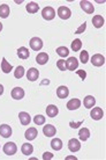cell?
Instances as JSON below:
<instances>
[{"mask_svg":"<svg viewBox=\"0 0 106 160\" xmlns=\"http://www.w3.org/2000/svg\"><path fill=\"white\" fill-rule=\"evenodd\" d=\"M58 15H59L60 19H62V20H68L69 18L71 16V9L66 6H60L58 8Z\"/></svg>","mask_w":106,"mask_h":160,"instance_id":"6da1fadb","label":"cell"},{"mask_svg":"<svg viewBox=\"0 0 106 160\" xmlns=\"http://www.w3.org/2000/svg\"><path fill=\"white\" fill-rule=\"evenodd\" d=\"M42 16H43V19H45V20H47V21L53 20L55 16V11L52 7L47 6V7H45L43 11H42Z\"/></svg>","mask_w":106,"mask_h":160,"instance_id":"7a4b0ae2","label":"cell"},{"mask_svg":"<svg viewBox=\"0 0 106 160\" xmlns=\"http://www.w3.org/2000/svg\"><path fill=\"white\" fill-rule=\"evenodd\" d=\"M29 44H30V48L34 51H39L40 49L43 48V41L40 40L39 37H32Z\"/></svg>","mask_w":106,"mask_h":160,"instance_id":"3957f363","label":"cell"},{"mask_svg":"<svg viewBox=\"0 0 106 160\" xmlns=\"http://www.w3.org/2000/svg\"><path fill=\"white\" fill-rule=\"evenodd\" d=\"M4 152L5 154H7V156H13V154H15L16 151H17V148H16L15 143H13V142H9V143H6L4 145Z\"/></svg>","mask_w":106,"mask_h":160,"instance_id":"277c9868","label":"cell"},{"mask_svg":"<svg viewBox=\"0 0 106 160\" xmlns=\"http://www.w3.org/2000/svg\"><path fill=\"white\" fill-rule=\"evenodd\" d=\"M68 148H69V151L73 153L80 151V148H81V143H80V140L76 139V138H71V139H69V142H68Z\"/></svg>","mask_w":106,"mask_h":160,"instance_id":"5b68a950","label":"cell"},{"mask_svg":"<svg viewBox=\"0 0 106 160\" xmlns=\"http://www.w3.org/2000/svg\"><path fill=\"white\" fill-rule=\"evenodd\" d=\"M80 6H81V8H82L85 13H88V14H92L94 11V5L91 4L90 1H86V0L81 1V2H80Z\"/></svg>","mask_w":106,"mask_h":160,"instance_id":"8992f818","label":"cell"},{"mask_svg":"<svg viewBox=\"0 0 106 160\" xmlns=\"http://www.w3.org/2000/svg\"><path fill=\"white\" fill-rule=\"evenodd\" d=\"M66 68L69 70V71H75L76 68H79V62L75 57H69L66 62Z\"/></svg>","mask_w":106,"mask_h":160,"instance_id":"52a82bcc","label":"cell"},{"mask_svg":"<svg viewBox=\"0 0 106 160\" xmlns=\"http://www.w3.org/2000/svg\"><path fill=\"white\" fill-rule=\"evenodd\" d=\"M0 136L4 138H8L12 136V128L8 124H1L0 125Z\"/></svg>","mask_w":106,"mask_h":160,"instance_id":"ba28073f","label":"cell"},{"mask_svg":"<svg viewBox=\"0 0 106 160\" xmlns=\"http://www.w3.org/2000/svg\"><path fill=\"white\" fill-rule=\"evenodd\" d=\"M90 116H91V118L94 121L102 120L103 116H104V112L102 110V108L96 107V108H92V110L90 112Z\"/></svg>","mask_w":106,"mask_h":160,"instance_id":"9c48e42d","label":"cell"},{"mask_svg":"<svg viewBox=\"0 0 106 160\" xmlns=\"http://www.w3.org/2000/svg\"><path fill=\"white\" fill-rule=\"evenodd\" d=\"M91 63H92L94 66H102V65L105 64V57L99 55V53L94 55L92 58H91Z\"/></svg>","mask_w":106,"mask_h":160,"instance_id":"30bf717a","label":"cell"},{"mask_svg":"<svg viewBox=\"0 0 106 160\" xmlns=\"http://www.w3.org/2000/svg\"><path fill=\"white\" fill-rule=\"evenodd\" d=\"M38 77H39V71L35 68H31L28 70L27 72V78L29 81H36V80L38 79Z\"/></svg>","mask_w":106,"mask_h":160,"instance_id":"8fae6325","label":"cell"},{"mask_svg":"<svg viewBox=\"0 0 106 160\" xmlns=\"http://www.w3.org/2000/svg\"><path fill=\"white\" fill-rule=\"evenodd\" d=\"M43 133L46 137H53L57 133V129L52 124H46L45 127H43Z\"/></svg>","mask_w":106,"mask_h":160,"instance_id":"7c38bea8","label":"cell"},{"mask_svg":"<svg viewBox=\"0 0 106 160\" xmlns=\"http://www.w3.org/2000/svg\"><path fill=\"white\" fill-rule=\"evenodd\" d=\"M12 98L14 100H21L24 98V91L21 87H15L12 89Z\"/></svg>","mask_w":106,"mask_h":160,"instance_id":"4fadbf2b","label":"cell"},{"mask_svg":"<svg viewBox=\"0 0 106 160\" xmlns=\"http://www.w3.org/2000/svg\"><path fill=\"white\" fill-rule=\"evenodd\" d=\"M81 107V101L79 99H71L67 102V108L69 109V110H76V109H79Z\"/></svg>","mask_w":106,"mask_h":160,"instance_id":"5bb4252c","label":"cell"},{"mask_svg":"<svg viewBox=\"0 0 106 160\" xmlns=\"http://www.w3.org/2000/svg\"><path fill=\"white\" fill-rule=\"evenodd\" d=\"M38 136V131L36 128H29L24 133V137L27 138L28 140H34L36 137Z\"/></svg>","mask_w":106,"mask_h":160,"instance_id":"9a60e30c","label":"cell"},{"mask_svg":"<svg viewBox=\"0 0 106 160\" xmlns=\"http://www.w3.org/2000/svg\"><path fill=\"white\" fill-rule=\"evenodd\" d=\"M57 95L60 99H66L67 96L69 95V89L66 86H59L57 89Z\"/></svg>","mask_w":106,"mask_h":160,"instance_id":"2e32d148","label":"cell"},{"mask_svg":"<svg viewBox=\"0 0 106 160\" xmlns=\"http://www.w3.org/2000/svg\"><path fill=\"white\" fill-rule=\"evenodd\" d=\"M59 112V109L54 104H50L46 107V115L48 117H55Z\"/></svg>","mask_w":106,"mask_h":160,"instance_id":"e0dca14e","label":"cell"},{"mask_svg":"<svg viewBox=\"0 0 106 160\" xmlns=\"http://www.w3.org/2000/svg\"><path fill=\"white\" fill-rule=\"evenodd\" d=\"M36 62L39 65H45L48 62V55H47L46 52H40L36 57Z\"/></svg>","mask_w":106,"mask_h":160,"instance_id":"ac0fdd59","label":"cell"},{"mask_svg":"<svg viewBox=\"0 0 106 160\" xmlns=\"http://www.w3.org/2000/svg\"><path fill=\"white\" fill-rule=\"evenodd\" d=\"M104 18L102 15H94L92 18V24H94V28H102L104 26Z\"/></svg>","mask_w":106,"mask_h":160,"instance_id":"d6986e66","label":"cell"},{"mask_svg":"<svg viewBox=\"0 0 106 160\" xmlns=\"http://www.w3.org/2000/svg\"><path fill=\"white\" fill-rule=\"evenodd\" d=\"M19 118H20V122L22 125H28V124L30 123V121H31L30 115L25 112H21L20 114H19Z\"/></svg>","mask_w":106,"mask_h":160,"instance_id":"ffe728a7","label":"cell"},{"mask_svg":"<svg viewBox=\"0 0 106 160\" xmlns=\"http://www.w3.org/2000/svg\"><path fill=\"white\" fill-rule=\"evenodd\" d=\"M17 56L21 59H28L29 56H30V52L25 47H21V48L17 49Z\"/></svg>","mask_w":106,"mask_h":160,"instance_id":"44dd1931","label":"cell"},{"mask_svg":"<svg viewBox=\"0 0 106 160\" xmlns=\"http://www.w3.org/2000/svg\"><path fill=\"white\" fill-rule=\"evenodd\" d=\"M83 104L85 108H92L94 104H96V99H94L92 95H88L84 98V101H83Z\"/></svg>","mask_w":106,"mask_h":160,"instance_id":"7402d4cb","label":"cell"},{"mask_svg":"<svg viewBox=\"0 0 106 160\" xmlns=\"http://www.w3.org/2000/svg\"><path fill=\"white\" fill-rule=\"evenodd\" d=\"M25 9H27L28 13L35 14V13L38 12V9H39V5L37 4V2H34V1H31V2H29V4L27 5Z\"/></svg>","mask_w":106,"mask_h":160,"instance_id":"603a6c76","label":"cell"},{"mask_svg":"<svg viewBox=\"0 0 106 160\" xmlns=\"http://www.w3.org/2000/svg\"><path fill=\"white\" fill-rule=\"evenodd\" d=\"M89 137H90V131H89V129L83 128V129H81V130L79 131V138H80V140H82V142H85V140L89 139Z\"/></svg>","mask_w":106,"mask_h":160,"instance_id":"cb8c5ba5","label":"cell"},{"mask_svg":"<svg viewBox=\"0 0 106 160\" xmlns=\"http://www.w3.org/2000/svg\"><path fill=\"white\" fill-rule=\"evenodd\" d=\"M21 151H22V153H23L24 156H30L34 152V146L31 144H29V143H25V144L22 145Z\"/></svg>","mask_w":106,"mask_h":160,"instance_id":"d4e9b609","label":"cell"},{"mask_svg":"<svg viewBox=\"0 0 106 160\" xmlns=\"http://www.w3.org/2000/svg\"><path fill=\"white\" fill-rule=\"evenodd\" d=\"M51 148L54 150V151H60L62 148V142L59 138H53L51 140Z\"/></svg>","mask_w":106,"mask_h":160,"instance_id":"484cf974","label":"cell"},{"mask_svg":"<svg viewBox=\"0 0 106 160\" xmlns=\"http://www.w3.org/2000/svg\"><path fill=\"white\" fill-rule=\"evenodd\" d=\"M1 70H2V72L4 73H9L13 70V66L6 60L5 57L2 58V62H1Z\"/></svg>","mask_w":106,"mask_h":160,"instance_id":"4316f807","label":"cell"},{"mask_svg":"<svg viewBox=\"0 0 106 160\" xmlns=\"http://www.w3.org/2000/svg\"><path fill=\"white\" fill-rule=\"evenodd\" d=\"M9 15V6H7L6 4L1 5L0 6V18L2 19H6Z\"/></svg>","mask_w":106,"mask_h":160,"instance_id":"83f0119b","label":"cell"},{"mask_svg":"<svg viewBox=\"0 0 106 160\" xmlns=\"http://www.w3.org/2000/svg\"><path fill=\"white\" fill-rule=\"evenodd\" d=\"M81 48H82V41L80 40V38H75L71 42V49H73V51H80Z\"/></svg>","mask_w":106,"mask_h":160,"instance_id":"f1b7e54d","label":"cell"},{"mask_svg":"<svg viewBox=\"0 0 106 160\" xmlns=\"http://www.w3.org/2000/svg\"><path fill=\"white\" fill-rule=\"evenodd\" d=\"M24 76V68L23 66H17L15 68V72H14V77L16 79H21Z\"/></svg>","mask_w":106,"mask_h":160,"instance_id":"f546056e","label":"cell"},{"mask_svg":"<svg viewBox=\"0 0 106 160\" xmlns=\"http://www.w3.org/2000/svg\"><path fill=\"white\" fill-rule=\"evenodd\" d=\"M57 53H58L60 57H67L68 53H69V50H68V48H66V47H59V48L57 49Z\"/></svg>","mask_w":106,"mask_h":160,"instance_id":"4dcf8cb0","label":"cell"},{"mask_svg":"<svg viewBox=\"0 0 106 160\" xmlns=\"http://www.w3.org/2000/svg\"><path fill=\"white\" fill-rule=\"evenodd\" d=\"M34 122H35V124H37V125H43V124L45 123V117H44L43 115H36V116L34 117Z\"/></svg>","mask_w":106,"mask_h":160,"instance_id":"1f68e13d","label":"cell"},{"mask_svg":"<svg viewBox=\"0 0 106 160\" xmlns=\"http://www.w3.org/2000/svg\"><path fill=\"white\" fill-rule=\"evenodd\" d=\"M80 59H81V62H82L83 64L88 63V60H89V53H88V51L83 50V51L80 53Z\"/></svg>","mask_w":106,"mask_h":160,"instance_id":"d6a6232c","label":"cell"},{"mask_svg":"<svg viewBox=\"0 0 106 160\" xmlns=\"http://www.w3.org/2000/svg\"><path fill=\"white\" fill-rule=\"evenodd\" d=\"M57 66H58V68H59L60 71H66L67 68H66V62L63 59H59L58 62H57Z\"/></svg>","mask_w":106,"mask_h":160,"instance_id":"836d02e7","label":"cell"},{"mask_svg":"<svg viewBox=\"0 0 106 160\" xmlns=\"http://www.w3.org/2000/svg\"><path fill=\"white\" fill-rule=\"evenodd\" d=\"M85 29H86V22H85V21H84V22H83V23L81 24V26H80V27H79V29H77V30L75 32V34H76V35H80V34H83V32H84V30H85Z\"/></svg>","mask_w":106,"mask_h":160,"instance_id":"e575fe53","label":"cell"},{"mask_svg":"<svg viewBox=\"0 0 106 160\" xmlns=\"http://www.w3.org/2000/svg\"><path fill=\"white\" fill-rule=\"evenodd\" d=\"M83 124V121H81V122H69V127L73 129H76L79 128L80 125H82Z\"/></svg>","mask_w":106,"mask_h":160,"instance_id":"d590c367","label":"cell"},{"mask_svg":"<svg viewBox=\"0 0 106 160\" xmlns=\"http://www.w3.org/2000/svg\"><path fill=\"white\" fill-rule=\"evenodd\" d=\"M76 73H77V74H79V76L81 77V79H82V80H84L86 78V73H85V71H83V70L76 71Z\"/></svg>","mask_w":106,"mask_h":160,"instance_id":"8d00e7d4","label":"cell"},{"mask_svg":"<svg viewBox=\"0 0 106 160\" xmlns=\"http://www.w3.org/2000/svg\"><path fill=\"white\" fill-rule=\"evenodd\" d=\"M53 158V154L52 153H50V152H45L43 154V159L44 160H50V159H52Z\"/></svg>","mask_w":106,"mask_h":160,"instance_id":"74e56055","label":"cell"},{"mask_svg":"<svg viewBox=\"0 0 106 160\" xmlns=\"http://www.w3.org/2000/svg\"><path fill=\"white\" fill-rule=\"evenodd\" d=\"M4 94V86L0 84V95H2Z\"/></svg>","mask_w":106,"mask_h":160,"instance_id":"f35d334b","label":"cell"},{"mask_svg":"<svg viewBox=\"0 0 106 160\" xmlns=\"http://www.w3.org/2000/svg\"><path fill=\"white\" fill-rule=\"evenodd\" d=\"M1 30H2V23L0 22V32H1Z\"/></svg>","mask_w":106,"mask_h":160,"instance_id":"ab89813d","label":"cell"}]
</instances>
